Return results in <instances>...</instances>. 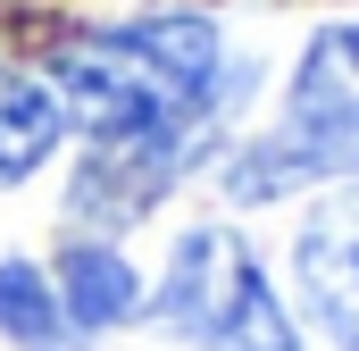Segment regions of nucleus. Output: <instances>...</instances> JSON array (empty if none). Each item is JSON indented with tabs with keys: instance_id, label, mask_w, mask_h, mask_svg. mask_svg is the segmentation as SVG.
<instances>
[{
	"instance_id": "nucleus-4",
	"label": "nucleus",
	"mask_w": 359,
	"mask_h": 351,
	"mask_svg": "<svg viewBox=\"0 0 359 351\" xmlns=\"http://www.w3.org/2000/svg\"><path fill=\"white\" fill-rule=\"evenodd\" d=\"M351 117H359V17L309 34L276 134H284V143H318V134H334V126H351Z\"/></svg>"
},
{
	"instance_id": "nucleus-3",
	"label": "nucleus",
	"mask_w": 359,
	"mask_h": 351,
	"mask_svg": "<svg viewBox=\"0 0 359 351\" xmlns=\"http://www.w3.org/2000/svg\"><path fill=\"white\" fill-rule=\"evenodd\" d=\"M292 284H301V310L343 351H359V184H334L301 218V234H292Z\"/></svg>"
},
{
	"instance_id": "nucleus-5",
	"label": "nucleus",
	"mask_w": 359,
	"mask_h": 351,
	"mask_svg": "<svg viewBox=\"0 0 359 351\" xmlns=\"http://www.w3.org/2000/svg\"><path fill=\"white\" fill-rule=\"evenodd\" d=\"M50 293H59V318H67L76 343L151 310V293H142V276L126 267V251H117V243H92V234H76V243L59 251V284H50Z\"/></svg>"
},
{
	"instance_id": "nucleus-1",
	"label": "nucleus",
	"mask_w": 359,
	"mask_h": 351,
	"mask_svg": "<svg viewBox=\"0 0 359 351\" xmlns=\"http://www.w3.org/2000/svg\"><path fill=\"white\" fill-rule=\"evenodd\" d=\"M50 100L67 126H84L92 151L126 143H168V134H209L217 109L234 100L226 84V34L217 17H126L92 25L50 59Z\"/></svg>"
},
{
	"instance_id": "nucleus-8",
	"label": "nucleus",
	"mask_w": 359,
	"mask_h": 351,
	"mask_svg": "<svg viewBox=\"0 0 359 351\" xmlns=\"http://www.w3.org/2000/svg\"><path fill=\"white\" fill-rule=\"evenodd\" d=\"M0 335L17 351H76L67 318H59V293L34 260H0Z\"/></svg>"
},
{
	"instance_id": "nucleus-2",
	"label": "nucleus",
	"mask_w": 359,
	"mask_h": 351,
	"mask_svg": "<svg viewBox=\"0 0 359 351\" xmlns=\"http://www.w3.org/2000/svg\"><path fill=\"white\" fill-rule=\"evenodd\" d=\"M159 326L192 351H301L292 310L259 276L251 243L234 226H184L168 276H159Z\"/></svg>"
},
{
	"instance_id": "nucleus-6",
	"label": "nucleus",
	"mask_w": 359,
	"mask_h": 351,
	"mask_svg": "<svg viewBox=\"0 0 359 351\" xmlns=\"http://www.w3.org/2000/svg\"><path fill=\"white\" fill-rule=\"evenodd\" d=\"M326 176L359 184V117H351V126H334V134H318V143H284V134L251 143V151L226 168V192H234V201H268V192L326 184Z\"/></svg>"
},
{
	"instance_id": "nucleus-7",
	"label": "nucleus",
	"mask_w": 359,
	"mask_h": 351,
	"mask_svg": "<svg viewBox=\"0 0 359 351\" xmlns=\"http://www.w3.org/2000/svg\"><path fill=\"white\" fill-rule=\"evenodd\" d=\"M59 134H67V117H59L50 84L25 76V67H0V192L42 168L59 151Z\"/></svg>"
}]
</instances>
